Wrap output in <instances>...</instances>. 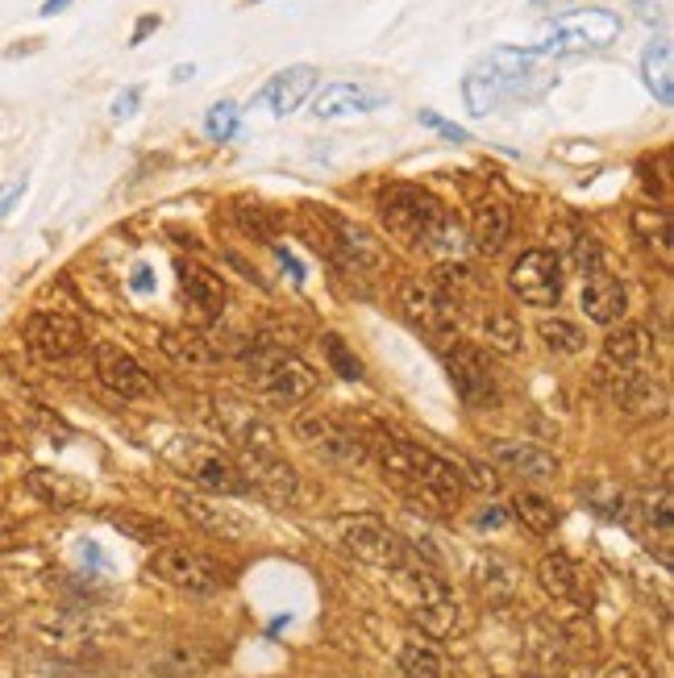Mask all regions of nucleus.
Returning <instances> with one entry per match:
<instances>
[{"label": "nucleus", "mask_w": 674, "mask_h": 678, "mask_svg": "<svg viewBox=\"0 0 674 678\" xmlns=\"http://www.w3.org/2000/svg\"><path fill=\"white\" fill-rule=\"evenodd\" d=\"M512 517H517V521L537 537H546V533L558 529V508H554V500L541 495V491H517V500H512Z\"/></svg>", "instance_id": "32"}, {"label": "nucleus", "mask_w": 674, "mask_h": 678, "mask_svg": "<svg viewBox=\"0 0 674 678\" xmlns=\"http://www.w3.org/2000/svg\"><path fill=\"white\" fill-rule=\"evenodd\" d=\"M141 105V88L134 83V88H126V92H117V100H113V121H129L134 112H138Z\"/></svg>", "instance_id": "44"}, {"label": "nucleus", "mask_w": 674, "mask_h": 678, "mask_svg": "<svg viewBox=\"0 0 674 678\" xmlns=\"http://www.w3.org/2000/svg\"><path fill=\"white\" fill-rule=\"evenodd\" d=\"M237 471L246 479V488L267 491L271 500H296L300 474L283 462L280 450H242L237 454Z\"/></svg>", "instance_id": "15"}, {"label": "nucleus", "mask_w": 674, "mask_h": 678, "mask_svg": "<svg viewBox=\"0 0 674 678\" xmlns=\"http://www.w3.org/2000/svg\"><path fill=\"white\" fill-rule=\"evenodd\" d=\"M192 71H196V67H175V79H179V83H184V79H192Z\"/></svg>", "instance_id": "53"}, {"label": "nucleus", "mask_w": 674, "mask_h": 678, "mask_svg": "<svg viewBox=\"0 0 674 678\" xmlns=\"http://www.w3.org/2000/svg\"><path fill=\"white\" fill-rule=\"evenodd\" d=\"M604 678H654V670H649L642 658H616Z\"/></svg>", "instance_id": "43"}, {"label": "nucleus", "mask_w": 674, "mask_h": 678, "mask_svg": "<svg viewBox=\"0 0 674 678\" xmlns=\"http://www.w3.org/2000/svg\"><path fill=\"white\" fill-rule=\"evenodd\" d=\"M537 333H541V342H546L554 354H579V350L587 346V333H583L575 321H566V316H541Z\"/></svg>", "instance_id": "37"}, {"label": "nucleus", "mask_w": 674, "mask_h": 678, "mask_svg": "<svg viewBox=\"0 0 674 678\" xmlns=\"http://www.w3.org/2000/svg\"><path fill=\"white\" fill-rule=\"evenodd\" d=\"M105 521L113 529H121L129 541H141V546H155V541H172V529L158 517H146V512H134V508H121V512H105Z\"/></svg>", "instance_id": "34"}, {"label": "nucleus", "mask_w": 674, "mask_h": 678, "mask_svg": "<svg viewBox=\"0 0 674 678\" xmlns=\"http://www.w3.org/2000/svg\"><path fill=\"white\" fill-rule=\"evenodd\" d=\"M313 450L325 458V462H333V466H367V462H371V454H367V438H362L354 425H345V421H338Z\"/></svg>", "instance_id": "26"}, {"label": "nucleus", "mask_w": 674, "mask_h": 678, "mask_svg": "<svg viewBox=\"0 0 674 678\" xmlns=\"http://www.w3.org/2000/svg\"><path fill=\"white\" fill-rule=\"evenodd\" d=\"M79 553H84V562H92L96 570H105V553L96 550L92 541H84V546H79Z\"/></svg>", "instance_id": "51"}, {"label": "nucleus", "mask_w": 674, "mask_h": 678, "mask_svg": "<svg viewBox=\"0 0 674 678\" xmlns=\"http://www.w3.org/2000/svg\"><path fill=\"white\" fill-rule=\"evenodd\" d=\"M21 196H26V175H17L13 184H4V188H0V217H9Z\"/></svg>", "instance_id": "46"}, {"label": "nucleus", "mask_w": 674, "mask_h": 678, "mask_svg": "<svg viewBox=\"0 0 674 678\" xmlns=\"http://www.w3.org/2000/svg\"><path fill=\"white\" fill-rule=\"evenodd\" d=\"M167 462H172L179 474H188L196 488L213 491V495H237L246 491V479L237 471V462L229 454H221L217 445L196 442V438H175L167 450Z\"/></svg>", "instance_id": "4"}, {"label": "nucleus", "mask_w": 674, "mask_h": 678, "mask_svg": "<svg viewBox=\"0 0 674 678\" xmlns=\"http://www.w3.org/2000/svg\"><path fill=\"white\" fill-rule=\"evenodd\" d=\"M400 670L408 678H455V666L446 662V654L429 641H404L400 646Z\"/></svg>", "instance_id": "29"}, {"label": "nucleus", "mask_w": 674, "mask_h": 678, "mask_svg": "<svg viewBox=\"0 0 674 678\" xmlns=\"http://www.w3.org/2000/svg\"><path fill=\"white\" fill-rule=\"evenodd\" d=\"M321 350H325V363L333 366V375L350 379V383H359V379H362V358L350 346H345L338 333H325V337H321Z\"/></svg>", "instance_id": "40"}, {"label": "nucleus", "mask_w": 674, "mask_h": 678, "mask_svg": "<svg viewBox=\"0 0 674 678\" xmlns=\"http://www.w3.org/2000/svg\"><path fill=\"white\" fill-rule=\"evenodd\" d=\"M175 500V508L188 517L192 524H201L204 533H213V537H221V541H237V537H246L254 529L237 508H221V504H213V500H204V495H188V491H175L172 495Z\"/></svg>", "instance_id": "17"}, {"label": "nucleus", "mask_w": 674, "mask_h": 678, "mask_svg": "<svg viewBox=\"0 0 674 678\" xmlns=\"http://www.w3.org/2000/svg\"><path fill=\"white\" fill-rule=\"evenodd\" d=\"M537 583L546 587L549 600H579V567L570 562V553L554 550L537 562Z\"/></svg>", "instance_id": "28"}, {"label": "nucleus", "mask_w": 674, "mask_h": 678, "mask_svg": "<svg viewBox=\"0 0 674 678\" xmlns=\"http://www.w3.org/2000/svg\"><path fill=\"white\" fill-rule=\"evenodd\" d=\"M508 287L529 308H558L563 301V263L554 250H525L508 271Z\"/></svg>", "instance_id": "9"}, {"label": "nucleus", "mask_w": 674, "mask_h": 678, "mask_svg": "<svg viewBox=\"0 0 674 678\" xmlns=\"http://www.w3.org/2000/svg\"><path fill=\"white\" fill-rule=\"evenodd\" d=\"M483 342L500 354H520L525 350V325L512 308H491L483 316Z\"/></svg>", "instance_id": "31"}, {"label": "nucleus", "mask_w": 674, "mask_h": 678, "mask_svg": "<svg viewBox=\"0 0 674 678\" xmlns=\"http://www.w3.org/2000/svg\"><path fill=\"white\" fill-rule=\"evenodd\" d=\"M446 371H450V383H455L458 400L467 404V409H491L496 404V375H491V366H487L483 350L471 346V342H455V346L446 350Z\"/></svg>", "instance_id": "12"}, {"label": "nucleus", "mask_w": 674, "mask_h": 678, "mask_svg": "<svg viewBox=\"0 0 674 678\" xmlns=\"http://www.w3.org/2000/svg\"><path fill=\"white\" fill-rule=\"evenodd\" d=\"M316 88V67L309 63H296V67H283L280 76H271V83L263 88V100H267V109L275 117H287V112H296Z\"/></svg>", "instance_id": "22"}, {"label": "nucleus", "mask_w": 674, "mask_h": 678, "mask_svg": "<svg viewBox=\"0 0 674 678\" xmlns=\"http://www.w3.org/2000/svg\"><path fill=\"white\" fill-rule=\"evenodd\" d=\"M512 237V213L500 200H479L471 213V246L479 254H500L504 242Z\"/></svg>", "instance_id": "24"}, {"label": "nucleus", "mask_w": 674, "mask_h": 678, "mask_svg": "<svg viewBox=\"0 0 674 678\" xmlns=\"http://www.w3.org/2000/svg\"><path fill=\"white\" fill-rule=\"evenodd\" d=\"M475 521V529H504L508 524V508H500V504H483L479 512L471 517Z\"/></svg>", "instance_id": "45"}, {"label": "nucleus", "mask_w": 674, "mask_h": 678, "mask_svg": "<svg viewBox=\"0 0 674 678\" xmlns=\"http://www.w3.org/2000/svg\"><path fill=\"white\" fill-rule=\"evenodd\" d=\"M491 458H496V466L508 474H517V479H529V483H549V479H558V458L541 450L534 442H491Z\"/></svg>", "instance_id": "18"}, {"label": "nucleus", "mask_w": 674, "mask_h": 678, "mask_svg": "<svg viewBox=\"0 0 674 678\" xmlns=\"http://www.w3.org/2000/svg\"><path fill=\"white\" fill-rule=\"evenodd\" d=\"M26 346H30L33 358L64 366L84 350V325L67 313H33L26 321Z\"/></svg>", "instance_id": "11"}, {"label": "nucleus", "mask_w": 674, "mask_h": 678, "mask_svg": "<svg viewBox=\"0 0 674 678\" xmlns=\"http://www.w3.org/2000/svg\"><path fill=\"white\" fill-rule=\"evenodd\" d=\"M596 383L612 395V404L633 416V421H649V416H666L671 409V392L666 383L645 371H612V375H596Z\"/></svg>", "instance_id": "10"}, {"label": "nucleus", "mask_w": 674, "mask_h": 678, "mask_svg": "<svg viewBox=\"0 0 674 678\" xmlns=\"http://www.w3.org/2000/svg\"><path fill=\"white\" fill-rule=\"evenodd\" d=\"M637 517H642V541L649 553H658L662 567H671L674 558V500H671V488L662 483L658 495H645L642 508H637Z\"/></svg>", "instance_id": "20"}, {"label": "nucleus", "mask_w": 674, "mask_h": 678, "mask_svg": "<svg viewBox=\"0 0 674 678\" xmlns=\"http://www.w3.org/2000/svg\"><path fill=\"white\" fill-rule=\"evenodd\" d=\"M338 541H342V550L354 553L359 562L392 570V574L417 562V550L395 533L392 524L379 521V517H342V521H338Z\"/></svg>", "instance_id": "3"}, {"label": "nucleus", "mask_w": 674, "mask_h": 678, "mask_svg": "<svg viewBox=\"0 0 674 678\" xmlns=\"http://www.w3.org/2000/svg\"><path fill=\"white\" fill-rule=\"evenodd\" d=\"M213 425L225 442L234 445L237 454L242 450H280V438H275V429L267 425V416L251 404H242V400H213Z\"/></svg>", "instance_id": "13"}, {"label": "nucleus", "mask_w": 674, "mask_h": 678, "mask_svg": "<svg viewBox=\"0 0 674 678\" xmlns=\"http://www.w3.org/2000/svg\"><path fill=\"white\" fill-rule=\"evenodd\" d=\"M129 287H134V292H150V287H155V275H150V267H138V271H134Z\"/></svg>", "instance_id": "50"}, {"label": "nucleus", "mask_w": 674, "mask_h": 678, "mask_svg": "<svg viewBox=\"0 0 674 678\" xmlns=\"http://www.w3.org/2000/svg\"><path fill=\"white\" fill-rule=\"evenodd\" d=\"M383 225L395 242L404 246H429V237L438 229V222L446 217V208L429 196L424 188H412V184H392L383 191Z\"/></svg>", "instance_id": "5"}, {"label": "nucleus", "mask_w": 674, "mask_h": 678, "mask_svg": "<svg viewBox=\"0 0 674 678\" xmlns=\"http://www.w3.org/2000/svg\"><path fill=\"white\" fill-rule=\"evenodd\" d=\"M30 491L50 508H71L88 495V488L64 471H30Z\"/></svg>", "instance_id": "30"}, {"label": "nucleus", "mask_w": 674, "mask_h": 678, "mask_svg": "<svg viewBox=\"0 0 674 678\" xmlns=\"http://www.w3.org/2000/svg\"><path fill=\"white\" fill-rule=\"evenodd\" d=\"M395 304H400V313L421 333H429V337H455L458 321H462V316H458V301H450L433 279H421V275L400 279Z\"/></svg>", "instance_id": "7"}, {"label": "nucleus", "mask_w": 674, "mask_h": 678, "mask_svg": "<svg viewBox=\"0 0 674 678\" xmlns=\"http://www.w3.org/2000/svg\"><path fill=\"white\" fill-rule=\"evenodd\" d=\"M234 217H237V225H242V229H246L251 237H258V242H271V246H275L280 222L271 217V208L251 205V200H237V205H234Z\"/></svg>", "instance_id": "39"}, {"label": "nucleus", "mask_w": 674, "mask_h": 678, "mask_svg": "<svg viewBox=\"0 0 674 678\" xmlns=\"http://www.w3.org/2000/svg\"><path fill=\"white\" fill-rule=\"evenodd\" d=\"M163 350H167L179 366H196V371H213V366L225 363V346L213 342L208 333H196V330L163 333Z\"/></svg>", "instance_id": "23"}, {"label": "nucleus", "mask_w": 674, "mask_h": 678, "mask_svg": "<svg viewBox=\"0 0 674 678\" xmlns=\"http://www.w3.org/2000/svg\"><path fill=\"white\" fill-rule=\"evenodd\" d=\"M654 354V337L645 325H621L604 337V350H599V366L596 375H612V371H645Z\"/></svg>", "instance_id": "16"}, {"label": "nucleus", "mask_w": 674, "mask_h": 678, "mask_svg": "<svg viewBox=\"0 0 674 678\" xmlns=\"http://www.w3.org/2000/svg\"><path fill=\"white\" fill-rule=\"evenodd\" d=\"M242 363H246V371L254 379V392L263 395L267 404H275V409H296V404H304L316 392L313 371L300 363L296 354H287L280 346H263V342L246 346L242 350Z\"/></svg>", "instance_id": "2"}, {"label": "nucleus", "mask_w": 674, "mask_h": 678, "mask_svg": "<svg viewBox=\"0 0 674 678\" xmlns=\"http://www.w3.org/2000/svg\"><path fill=\"white\" fill-rule=\"evenodd\" d=\"M417 121H421L424 129H433V134H441L446 143H455V146H462V143H471V129H462L458 121H446V117H438L433 109H421L417 112Z\"/></svg>", "instance_id": "42"}, {"label": "nucleus", "mask_w": 674, "mask_h": 678, "mask_svg": "<svg viewBox=\"0 0 674 678\" xmlns=\"http://www.w3.org/2000/svg\"><path fill=\"white\" fill-rule=\"evenodd\" d=\"M150 574L179 596H217L225 587V570L192 546H158L150 553Z\"/></svg>", "instance_id": "6"}, {"label": "nucleus", "mask_w": 674, "mask_h": 678, "mask_svg": "<svg viewBox=\"0 0 674 678\" xmlns=\"http://www.w3.org/2000/svg\"><path fill=\"white\" fill-rule=\"evenodd\" d=\"M367 454L379 462V471L392 479L395 488H404L412 500H421L429 508L450 512L462 500V471L450 458L421 450V445L392 438V433H371L367 438Z\"/></svg>", "instance_id": "1"}, {"label": "nucleus", "mask_w": 674, "mask_h": 678, "mask_svg": "<svg viewBox=\"0 0 674 678\" xmlns=\"http://www.w3.org/2000/svg\"><path fill=\"white\" fill-rule=\"evenodd\" d=\"M155 30H158V17L155 13L138 17V26H134V33H129V47H141V38H146V33H155Z\"/></svg>", "instance_id": "48"}, {"label": "nucleus", "mask_w": 674, "mask_h": 678, "mask_svg": "<svg viewBox=\"0 0 674 678\" xmlns=\"http://www.w3.org/2000/svg\"><path fill=\"white\" fill-rule=\"evenodd\" d=\"M621 33V17H612L608 9H579V13L563 17L554 33L537 47L541 59H563V55H583V50L608 47Z\"/></svg>", "instance_id": "8"}, {"label": "nucleus", "mask_w": 674, "mask_h": 678, "mask_svg": "<svg viewBox=\"0 0 674 678\" xmlns=\"http://www.w3.org/2000/svg\"><path fill=\"white\" fill-rule=\"evenodd\" d=\"M67 4H71V0H42V9H38V13H42V17H55V13H64Z\"/></svg>", "instance_id": "52"}, {"label": "nucleus", "mask_w": 674, "mask_h": 678, "mask_svg": "<svg viewBox=\"0 0 674 678\" xmlns=\"http://www.w3.org/2000/svg\"><path fill=\"white\" fill-rule=\"evenodd\" d=\"M275 254H280V263H283V267L292 271V279H296V284H304V267H300V258H296V254H292V250H283L280 242H275Z\"/></svg>", "instance_id": "49"}, {"label": "nucleus", "mask_w": 674, "mask_h": 678, "mask_svg": "<svg viewBox=\"0 0 674 678\" xmlns=\"http://www.w3.org/2000/svg\"><path fill=\"white\" fill-rule=\"evenodd\" d=\"M633 234L642 237L645 246H658L662 267H671V213L666 208H633Z\"/></svg>", "instance_id": "33"}, {"label": "nucleus", "mask_w": 674, "mask_h": 678, "mask_svg": "<svg viewBox=\"0 0 674 678\" xmlns=\"http://www.w3.org/2000/svg\"><path fill=\"white\" fill-rule=\"evenodd\" d=\"M642 76H645V88L654 92L658 105H674V50L666 38H658V42L645 47Z\"/></svg>", "instance_id": "27"}, {"label": "nucleus", "mask_w": 674, "mask_h": 678, "mask_svg": "<svg viewBox=\"0 0 674 678\" xmlns=\"http://www.w3.org/2000/svg\"><path fill=\"white\" fill-rule=\"evenodd\" d=\"M467 471H471V483L475 488H496V471L491 466H483V462H467Z\"/></svg>", "instance_id": "47"}, {"label": "nucleus", "mask_w": 674, "mask_h": 678, "mask_svg": "<svg viewBox=\"0 0 674 678\" xmlns=\"http://www.w3.org/2000/svg\"><path fill=\"white\" fill-rule=\"evenodd\" d=\"M479 587H483L487 603H508L517 596V574L504 567V562H491V558H487L483 567H479Z\"/></svg>", "instance_id": "38"}, {"label": "nucleus", "mask_w": 674, "mask_h": 678, "mask_svg": "<svg viewBox=\"0 0 674 678\" xmlns=\"http://www.w3.org/2000/svg\"><path fill=\"white\" fill-rule=\"evenodd\" d=\"M412 620H417L429 637H450V632L458 629V600L455 596H446V600L412 603Z\"/></svg>", "instance_id": "36"}, {"label": "nucleus", "mask_w": 674, "mask_h": 678, "mask_svg": "<svg viewBox=\"0 0 674 678\" xmlns=\"http://www.w3.org/2000/svg\"><path fill=\"white\" fill-rule=\"evenodd\" d=\"M379 105H383V92L367 88V83H354V79L325 83L313 96V112L321 121H338V117H350V112H375Z\"/></svg>", "instance_id": "21"}, {"label": "nucleus", "mask_w": 674, "mask_h": 678, "mask_svg": "<svg viewBox=\"0 0 674 678\" xmlns=\"http://www.w3.org/2000/svg\"><path fill=\"white\" fill-rule=\"evenodd\" d=\"M179 287L201 313L217 316L225 308V279L213 275L208 267H201V263H179Z\"/></svg>", "instance_id": "25"}, {"label": "nucleus", "mask_w": 674, "mask_h": 678, "mask_svg": "<svg viewBox=\"0 0 674 678\" xmlns=\"http://www.w3.org/2000/svg\"><path fill=\"white\" fill-rule=\"evenodd\" d=\"M237 126H242V109H237L234 100H217L208 117H204V134L213 138V143H229L237 138Z\"/></svg>", "instance_id": "41"}, {"label": "nucleus", "mask_w": 674, "mask_h": 678, "mask_svg": "<svg viewBox=\"0 0 674 678\" xmlns=\"http://www.w3.org/2000/svg\"><path fill=\"white\" fill-rule=\"evenodd\" d=\"M579 304H583V313H587L592 325H608L612 330V325H621V321H625L628 292H625L621 279H612L608 271H592V275H587V284H583Z\"/></svg>", "instance_id": "19"}, {"label": "nucleus", "mask_w": 674, "mask_h": 678, "mask_svg": "<svg viewBox=\"0 0 674 678\" xmlns=\"http://www.w3.org/2000/svg\"><path fill=\"white\" fill-rule=\"evenodd\" d=\"M462 96H467V105H471L475 117H487V112L504 100V88L491 67H475L471 76L462 79Z\"/></svg>", "instance_id": "35"}, {"label": "nucleus", "mask_w": 674, "mask_h": 678, "mask_svg": "<svg viewBox=\"0 0 674 678\" xmlns=\"http://www.w3.org/2000/svg\"><path fill=\"white\" fill-rule=\"evenodd\" d=\"M92 375L100 379V387H109L121 400H138L150 392V379L141 371V363L129 350L113 346V342H96L92 346Z\"/></svg>", "instance_id": "14"}]
</instances>
